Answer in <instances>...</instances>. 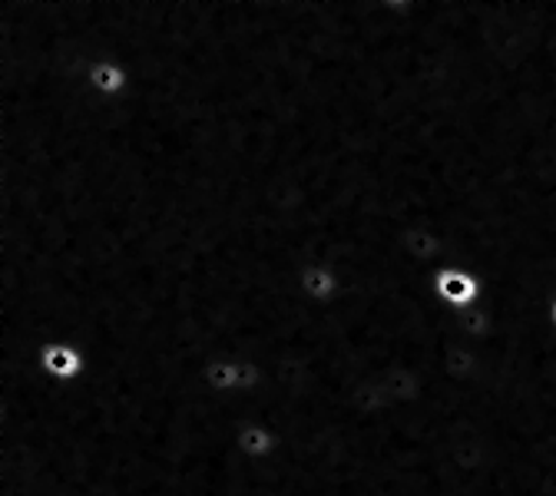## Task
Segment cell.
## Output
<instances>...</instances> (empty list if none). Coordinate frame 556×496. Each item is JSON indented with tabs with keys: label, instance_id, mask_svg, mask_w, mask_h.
I'll list each match as a JSON object with an SVG mask.
<instances>
[{
	"label": "cell",
	"instance_id": "obj_3",
	"mask_svg": "<svg viewBox=\"0 0 556 496\" xmlns=\"http://www.w3.org/2000/svg\"><path fill=\"white\" fill-rule=\"evenodd\" d=\"M34 361H37V368H40L50 381H56V384H74V381H80V378L87 374V368H90L84 347L70 344V341H50V344H43V347L34 354Z\"/></svg>",
	"mask_w": 556,
	"mask_h": 496
},
{
	"label": "cell",
	"instance_id": "obj_5",
	"mask_svg": "<svg viewBox=\"0 0 556 496\" xmlns=\"http://www.w3.org/2000/svg\"><path fill=\"white\" fill-rule=\"evenodd\" d=\"M84 80H87L90 93H93V97H100V100H106V103L123 100V97L129 93V87H132L129 69H126L119 60H113V56H100V60H93V63L84 69Z\"/></svg>",
	"mask_w": 556,
	"mask_h": 496
},
{
	"label": "cell",
	"instance_id": "obj_1",
	"mask_svg": "<svg viewBox=\"0 0 556 496\" xmlns=\"http://www.w3.org/2000/svg\"><path fill=\"white\" fill-rule=\"evenodd\" d=\"M202 381L213 394L223 397H249L262 391L265 368L252 358H213L202 368Z\"/></svg>",
	"mask_w": 556,
	"mask_h": 496
},
{
	"label": "cell",
	"instance_id": "obj_7",
	"mask_svg": "<svg viewBox=\"0 0 556 496\" xmlns=\"http://www.w3.org/2000/svg\"><path fill=\"white\" fill-rule=\"evenodd\" d=\"M236 450L245 457V460H268L278 454V434L265 423H242L236 431Z\"/></svg>",
	"mask_w": 556,
	"mask_h": 496
},
{
	"label": "cell",
	"instance_id": "obj_6",
	"mask_svg": "<svg viewBox=\"0 0 556 496\" xmlns=\"http://www.w3.org/2000/svg\"><path fill=\"white\" fill-rule=\"evenodd\" d=\"M401 245H404V255L410 262L425 265V268L447 265V239L431 226H407L401 232Z\"/></svg>",
	"mask_w": 556,
	"mask_h": 496
},
{
	"label": "cell",
	"instance_id": "obj_4",
	"mask_svg": "<svg viewBox=\"0 0 556 496\" xmlns=\"http://www.w3.org/2000/svg\"><path fill=\"white\" fill-rule=\"evenodd\" d=\"M295 289L305 302L312 305H334L341 298V289H344V281H341V271L331 265V262H305L295 275Z\"/></svg>",
	"mask_w": 556,
	"mask_h": 496
},
{
	"label": "cell",
	"instance_id": "obj_2",
	"mask_svg": "<svg viewBox=\"0 0 556 496\" xmlns=\"http://www.w3.org/2000/svg\"><path fill=\"white\" fill-rule=\"evenodd\" d=\"M431 289H434V298L451 311H470L483 298V281L470 268H460V265H441L431 275Z\"/></svg>",
	"mask_w": 556,
	"mask_h": 496
},
{
	"label": "cell",
	"instance_id": "obj_8",
	"mask_svg": "<svg viewBox=\"0 0 556 496\" xmlns=\"http://www.w3.org/2000/svg\"><path fill=\"white\" fill-rule=\"evenodd\" d=\"M549 321H553V328H556V302L549 305Z\"/></svg>",
	"mask_w": 556,
	"mask_h": 496
}]
</instances>
